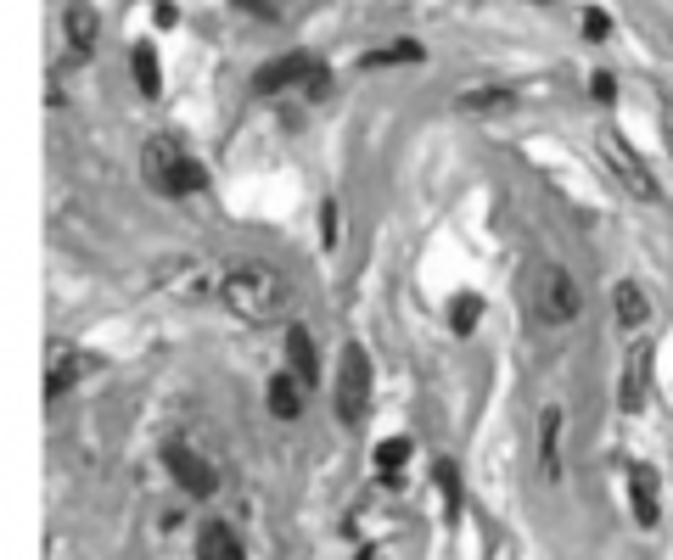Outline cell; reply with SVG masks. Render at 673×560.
<instances>
[{
	"label": "cell",
	"mask_w": 673,
	"mask_h": 560,
	"mask_svg": "<svg viewBox=\"0 0 673 560\" xmlns=\"http://www.w3.org/2000/svg\"><path fill=\"white\" fill-rule=\"evenodd\" d=\"M219 297H225L230 314H242L253 325H270V320H287L292 314V280L270 264H236L225 269L219 280Z\"/></svg>",
	"instance_id": "cell-1"
},
{
	"label": "cell",
	"mask_w": 673,
	"mask_h": 560,
	"mask_svg": "<svg viewBox=\"0 0 673 560\" xmlns=\"http://www.w3.org/2000/svg\"><path fill=\"white\" fill-rule=\"evenodd\" d=\"M141 168H146V185L163 196H191L202 191V168L186 157V146L174 135H152L146 140V152H141Z\"/></svg>",
	"instance_id": "cell-2"
},
{
	"label": "cell",
	"mask_w": 673,
	"mask_h": 560,
	"mask_svg": "<svg viewBox=\"0 0 673 560\" xmlns=\"http://www.w3.org/2000/svg\"><path fill=\"white\" fill-rule=\"evenodd\" d=\"M528 297H533V314H539L545 325H573L578 320V286L556 258H539V264H533Z\"/></svg>",
	"instance_id": "cell-3"
},
{
	"label": "cell",
	"mask_w": 673,
	"mask_h": 560,
	"mask_svg": "<svg viewBox=\"0 0 673 560\" xmlns=\"http://www.w3.org/2000/svg\"><path fill=\"white\" fill-rule=\"evenodd\" d=\"M601 157H606V168H612V180L623 185V191H629L634 202H657V196H662L657 174L645 168V157L634 152L629 140L617 135V129H601Z\"/></svg>",
	"instance_id": "cell-4"
},
{
	"label": "cell",
	"mask_w": 673,
	"mask_h": 560,
	"mask_svg": "<svg viewBox=\"0 0 673 560\" xmlns=\"http://www.w3.org/2000/svg\"><path fill=\"white\" fill-rule=\"evenodd\" d=\"M365 392H371V359L354 342V348H343V364H337V420L354 426L359 409H365Z\"/></svg>",
	"instance_id": "cell-5"
},
{
	"label": "cell",
	"mask_w": 673,
	"mask_h": 560,
	"mask_svg": "<svg viewBox=\"0 0 673 560\" xmlns=\"http://www.w3.org/2000/svg\"><path fill=\"white\" fill-rule=\"evenodd\" d=\"M163 460H169V471L180 476V488L197 493V499H208V493L219 488V471H214L208 460H202V454H197L191 443H169V448H163Z\"/></svg>",
	"instance_id": "cell-6"
},
{
	"label": "cell",
	"mask_w": 673,
	"mask_h": 560,
	"mask_svg": "<svg viewBox=\"0 0 673 560\" xmlns=\"http://www.w3.org/2000/svg\"><path fill=\"white\" fill-rule=\"evenodd\" d=\"M320 73V62L309 51H292V56H275V62H264V68L253 73V90L258 96H275V90H287V84H298V79H315Z\"/></svg>",
	"instance_id": "cell-7"
},
{
	"label": "cell",
	"mask_w": 673,
	"mask_h": 560,
	"mask_svg": "<svg viewBox=\"0 0 673 560\" xmlns=\"http://www.w3.org/2000/svg\"><path fill=\"white\" fill-rule=\"evenodd\" d=\"M85 370H90V359H79L68 342H51V364H45V398H62V392L85 376Z\"/></svg>",
	"instance_id": "cell-8"
},
{
	"label": "cell",
	"mask_w": 673,
	"mask_h": 560,
	"mask_svg": "<svg viewBox=\"0 0 673 560\" xmlns=\"http://www.w3.org/2000/svg\"><path fill=\"white\" fill-rule=\"evenodd\" d=\"M629 493H634V521L640 527H657L662 499H657V471L651 465H629Z\"/></svg>",
	"instance_id": "cell-9"
},
{
	"label": "cell",
	"mask_w": 673,
	"mask_h": 560,
	"mask_svg": "<svg viewBox=\"0 0 673 560\" xmlns=\"http://www.w3.org/2000/svg\"><path fill=\"white\" fill-rule=\"evenodd\" d=\"M62 34H68V45L79 56H90V51H96V40H101V17L90 12L85 0H73L68 12H62Z\"/></svg>",
	"instance_id": "cell-10"
},
{
	"label": "cell",
	"mask_w": 673,
	"mask_h": 560,
	"mask_svg": "<svg viewBox=\"0 0 673 560\" xmlns=\"http://www.w3.org/2000/svg\"><path fill=\"white\" fill-rule=\"evenodd\" d=\"M516 107V90L505 84H483V90H460L455 112H477V118H494V112H511Z\"/></svg>",
	"instance_id": "cell-11"
},
{
	"label": "cell",
	"mask_w": 673,
	"mask_h": 560,
	"mask_svg": "<svg viewBox=\"0 0 673 560\" xmlns=\"http://www.w3.org/2000/svg\"><path fill=\"white\" fill-rule=\"evenodd\" d=\"M197 555L202 560H236L242 555V538H236L230 521H208V527L197 532Z\"/></svg>",
	"instance_id": "cell-12"
},
{
	"label": "cell",
	"mask_w": 673,
	"mask_h": 560,
	"mask_svg": "<svg viewBox=\"0 0 673 560\" xmlns=\"http://www.w3.org/2000/svg\"><path fill=\"white\" fill-rule=\"evenodd\" d=\"M645 392H651V348H634V359H629V370H623V392H617V398H623V409H640L645 404Z\"/></svg>",
	"instance_id": "cell-13"
},
{
	"label": "cell",
	"mask_w": 673,
	"mask_h": 560,
	"mask_svg": "<svg viewBox=\"0 0 673 560\" xmlns=\"http://www.w3.org/2000/svg\"><path fill=\"white\" fill-rule=\"evenodd\" d=\"M612 308H617V325H623V331H640L645 314H651V303H645V292L634 280H617L612 286Z\"/></svg>",
	"instance_id": "cell-14"
},
{
	"label": "cell",
	"mask_w": 673,
	"mask_h": 560,
	"mask_svg": "<svg viewBox=\"0 0 673 560\" xmlns=\"http://www.w3.org/2000/svg\"><path fill=\"white\" fill-rule=\"evenodd\" d=\"M561 409H545V437H539V465H545V482H561Z\"/></svg>",
	"instance_id": "cell-15"
},
{
	"label": "cell",
	"mask_w": 673,
	"mask_h": 560,
	"mask_svg": "<svg viewBox=\"0 0 673 560\" xmlns=\"http://www.w3.org/2000/svg\"><path fill=\"white\" fill-rule=\"evenodd\" d=\"M287 359H292V370H298L303 381H315V376H320V359H315V336L303 331V325H292V331H287Z\"/></svg>",
	"instance_id": "cell-16"
},
{
	"label": "cell",
	"mask_w": 673,
	"mask_h": 560,
	"mask_svg": "<svg viewBox=\"0 0 673 560\" xmlns=\"http://www.w3.org/2000/svg\"><path fill=\"white\" fill-rule=\"evenodd\" d=\"M298 370L292 376H275L270 381V415H281V420H298V409H303V398H298Z\"/></svg>",
	"instance_id": "cell-17"
},
{
	"label": "cell",
	"mask_w": 673,
	"mask_h": 560,
	"mask_svg": "<svg viewBox=\"0 0 673 560\" xmlns=\"http://www.w3.org/2000/svg\"><path fill=\"white\" fill-rule=\"evenodd\" d=\"M129 68H135V84H141V96H158V90H163V68H158V51H152V45H135Z\"/></svg>",
	"instance_id": "cell-18"
},
{
	"label": "cell",
	"mask_w": 673,
	"mask_h": 560,
	"mask_svg": "<svg viewBox=\"0 0 673 560\" xmlns=\"http://www.w3.org/2000/svg\"><path fill=\"white\" fill-rule=\"evenodd\" d=\"M163 286L169 292H202V258H174L169 269H163Z\"/></svg>",
	"instance_id": "cell-19"
},
{
	"label": "cell",
	"mask_w": 673,
	"mask_h": 560,
	"mask_svg": "<svg viewBox=\"0 0 673 560\" xmlns=\"http://www.w3.org/2000/svg\"><path fill=\"white\" fill-rule=\"evenodd\" d=\"M404 460H410V437H382V443H376V471L382 476H393Z\"/></svg>",
	"instance_id": "cell-20"
},
{
	"label": "cell",
	"mask_w": 673,
	"mask_h": 560,
	"mask_svg": "<svg viewBox=\"0 0 673 560\" xmlns=\"http://www.w3.org/2000/svg\"><path fill=\"white\" fill-rule=\"evenodd\" d=\"M393 62H421V45L399 40V45H387V51H371V56H365V68H393Z\"/></svg>",
	"instance_id": "cell-21"
},
{
	"label": "cell",
	"mask_w": 673,
	"mask_h": 560,
	"mask_svg": "<svg viewBox=\"0 0 673 560\" xmlns=\"http://www.w3.org/2000/svg\"><path fill=\"white\" fill-rule=\"evenodd\" d=\"M438 488H444V504L455 510V504H460V471L449 460H438Z\"/></svg>",
	"instance_id": "cell-22"
},
{
	"label": "cell",
	"mask_w": 673,
	"mask_h": 560,
	"mask_svg": "<svg viewBox=\"0 0 673 560\" xmlns=\"http://www.w3.org/2000/svg\"><path fill=\"white\" fill-rule=\"evenodd\" d=\"M477 308H483V303H477L472 292H466V297H455V331H460V336H466V331L477 325Z\"/></svg>",
	"instance_id": "cell-23"
},
{
	"label": "cell",
	"mask_w": 673,
	"mask_h": 560,
	"mask_svg": "<svg viewBox=\"0 0 673 560\" xmlns=\"http://www.w3.org/2000/svg\"><path fill=\"white\" fill-rule=\"evenodd\" d=\"M606 34H612V17H606L601 6H589L584 12V40H606Z\"/></svg>",
	"instance_id": "cell-24"
},
{
	"label": "cell",
	"mask_w": 673,
	"mask_h": 560,
	"mask_svg": "<svg viewBox=\"0 0 673 560\" xmlns=\"http://www.w3.org/2000/svg\"><path fill=\"white\" fill-rule=\"evenodd\" d=\"M662 140H668V152H673V96L662 101Z\"/></svg>",
	"instance_id": "cell-25"
},
{
	"label": "cell",
	"mask_w": 673,
	"mask_h": 560,
	"mask_svg": "<svg viewBox=\"0 0 673 560\" xmlns=\"http://www.w3.org/2000/svg\"><path fill=\"white\" fill-rule=\"evenodd\" d=\"M595 96H601V101H612V96H617V84H612V73H595Z\"/></svg>",
	"instance_id": "cell-26"
},
{
	"label": "cell",
	"mask_w": 673,
	"mask_h": 560,
	"mask_svg": "<svg viewBox=\"0 0 673 560\" xmlns=\"http://www.w3.org/2000/svg\"><path fill=\"white\" fill-rule=\"evenodd\" d=\"M539 6H545V0H539Z\"/></svg>",
	"instance_id": "cell-27"
}]
</instances>
